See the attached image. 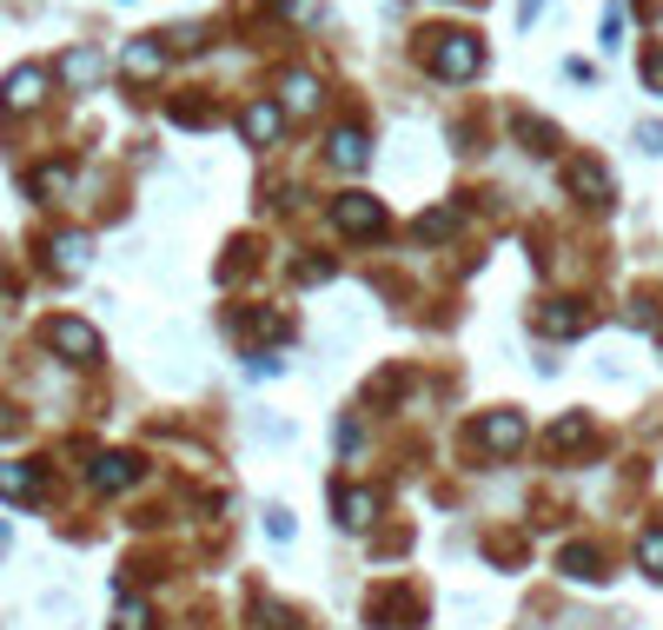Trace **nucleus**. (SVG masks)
<instances>
[{
	"label": "nucleus",
	"mask_w": 663,
	"mask_h": 630,
	"mask_svg": "<svg viewBox=\"0 0 663 630\" xmlns=\"http://www.w3.org/2000/svg\"><path fill=\"white\" fill-rule=\"evenodd\" d=\"M432 47H425V66L438 73V80H472L478 66H485V40L478 33H465V27H438V33H425Z\"/></svg>",
	"instance_id": "nucleus-1"
},
{
	"label": "nucleus",
	"mask_w": 663,
	"mask_h": 630,
	"mask_svg": "<svg viewBox=\"0 0 663 630\" xmlns=\"http://www.w3.org/2000/svg\"><path fill=\"white\" fill-rule=\"evenodd\" d=\"M332 226H339L345 239L385 233V199H372V193H345V199H332Z\"/></svg>",
	"instance_id": "nucleus-2"
},
{
	"label": "nucleus",
	"mask_w": 663,
	"mask_h": 630,
	"mask_svg": "<svg viewBox=\"0 0 663 630\" xmlns=\"http://www.w3.org/2000/svg\"><path fill=\"white\" fill-rule=\"evenodd\" d=\"M46 345H53L60 359H73V365H93V359H100V332H93L86 319H53V326H46Z\"/></svg>",
	"instance_id": "nucleus-3"
},
{
	"label": "nucleus",
	"mask_w": 663,
	"mask_h": 630,
	"mask_svg": "<svg viewBox=\"0 0 663 630\" xmlns=\"http://www.w3.org/2000/svg\"><path fill=\"white\" fill-rule=\"evenodd\" d=\"M159 66H166V47H159V33H139V40H126V53H120V73H126V80H159Z\"/></svg>",
	"instance_id": "nucleus-4"
},
{
	"label": "nucleus",
	"mask_w": 663,
	"mask_h": 630,
	"mask_svg": "<svg viewBox=\"0 0 663 630\" xmlns=\"http://www.w3.org/2000/svg\"><path fill=\"white\" fill-rule=\"evenodd\" d=\"M0 93H7V106H13V113H33V106L46 100V66H13Z\"/></svg>",
	"instance_id": "nucleus-5"
},
{
	"label": "nucleus",
	"mask_w": 663,
	"mask_h": 630,
	"mask_svg": "<svg viewBox=\"0 0 663 630\" xmlns=\"http://www.w3.org/2000/svg\"><path fill=\"white\" fill-rule=\"evenodd\" d=\"M538 326H545L551 339H578V332L591 326V312H584L578 299H551V306H538Z\"/></svg>",
	"instance_id": "nucleus-6"
},
{
	"label": "nucleus",
	"mask_w": 663,
	"mask_h": 630,
	"mask_svg": "<svg viewBox=\"0 0 663 630\" xmlns=\"http://www.w3.org/2000/svg\"><path fill=\"white\" fill-rule=\"evenodd\" d=\"M472 438H478L485 452H518V445H525V419H518V412H491Z\"/></svg>",
	"instance_id": "nucleus-7"
},
{
	"label": "nucleus",
	"mask_w": 663,
	"mask_h": 630,
	"mask_svg": "<svg viewBox=\"0 0 663 630\" xmlns=\"http://www.w3.org/2000/svg\"><path fill=\"white\" fill-rule=\"evenodd\" d=\"M86 478H93V492H120V485L139 478V458H133V452H100Z\"/></svg>",
	"instance_id": "nucleus-8"
},
{
	"label": "nucleus",
	"mask_w": 663,
	"mask_h": 630,
	"mask_svg": "<svg viewBox=\"0 0 663 630\" xmlns=\"http://www.w3.org/2000/svg\"><path fill=\"white\" fill-rule=\"evenodd\" d=\"M46 266H53L60 279H80V272H86V233H53Z\"/></svg>",
	"instance_id": "nucleus-9"
},
{
	"label": "nucleus",
	"mask_w": 663,
	"mask_h": 630,
	"mask_svg": "<svg viewBox=\"0 0 663 630\" xmlns=\"http://www.w3.org/2000/svg\"><path fill=\"white\" fill-rule=\"evenodd\" d=\"M279 126H286L279 100H252V106H246V140H252V146H272V140H279Z\"/></svg>",
	"instance_id": "nucleus-10"
},
{
	"label": "nucleus",
	"mask_w": 663,
	"mask_h": 630,
	"mask_svg": "<svg viewBox=\"0 0 663 630\" xmlns=\"http://www.w3.org/2000/svg\"><path fill=\"white\" fill-rule=\"evenodd\" d=\"M578 445H591V412H564L545 432V452H578Z\"/></svg>",
	"instance_id": "nucleus-11"
},
{
	"label": "nucleus",
	"mask_w": 663,
	"mask_h": 630,
	"mask_svg": "<svg viewBox=\"0 0 663 630\" xmlns=\"http://www.w3.org/2000/svg\"><path fill=\"white\" fill-rule=\"evenodd\" d=\"M100 73H106V60H100L93 47H73V53L60 60V80H66V86H93Z\"/></svg>",
	"instance_id": "nucleus-12"
},
{
	"label": "nucleus",
	"mask_w": 663,
	"mask_h": 630,
	"mask_svg": "<svg viewBox=\"0 0 663 630\" xmlns=\"http://www.w3.org/2000/svg\"><path fill=\"white\" fill-rule=\"evenodd\" d=\"M372 512H379V498H372V492H359V485H345V492H339V525H345V531H365V525H372Z\"/></svg>",
	"instance_id": "nucleus-13"
},
{
	"label": "nucleus",
	"mask_w": 663,
	"mask_h": 630,
	"mask_svg": "<svg viewBox=\"0 0 663 630\" xmlns=\"http://www.w3.org/2000/svg\"><path fill=\"white\" fill-rule=\"evenodd\" d=\"M332 159H339L345 173H359V166L372 159V146H365V133H359V126H339V133H332Z\"/></svg>",
	"instance_id": "nucleus-14"
},
{
	"label": "nucleus",
	"mask_w": 663,
	"mask_h": 630,
	"mask_svg": "<svg viewBox=\"0 0 663 630\" xmlns=\"http://www.w3.org/2000/svg\"><path fill=\"white\" fill-rule=\"evenodd\" d=\"M571 193H584V199H611V173H604L598 159H571Z\"/></svg>",
	"instance_id": "nucleus-15"
},
{
	"label": "nucleus",
	"mask_w": 663,
	"mask_h": 630,
	"mask_svg": "<svg viewBox=\"0 0 663 630\" xmlns=\"http://www.w3.org/2000/svg\"><path fill=\"white\" fill-rule=\"evenodd\" d=\"M0 498H13V505L40 498V472L33 465H0Z\"/></svg>",
	"instance_id": "nucleus-16"
},
{
	"label": "nucleus",
	"mask_w": 663,
	"mask_h": 630,
	"mask_svg": "<svg viewBox=\"0 0 663 630\" xmlns=\"http://www.w3.org/2000/svg\"><path fill=\"white\" fill-rule=\"evenodd\" d=\"M279 93H286V106H292V113H312V106H319V80H312V73H286V86H279Z\"/></svg>",
	"instance_id": "nucleus-17"
},
{
	"label": "nucleus",
	"mask_w": 663,
	"mask_h": 630,
	"mask_svg": "<svg viewBox=\"0 0 663 630\" xmlns=\"http://www.w3.org/2000/svg\"><path fill=\"white\" fill-rule=\"evenodd\" d=\"M564 571H571V578H584V585H591V578H604V558H598V551H591V545H571V551H564Z\"/></svg>",
	"instance_id": "nucleus-18"
},
{
	"label": "nucleus",
	"mask_w": 663,
	"mask_h": 630,
	"mask_svg": "<svg viewBox=\"0 0 663 630\" xmlns=\"http://www.w3.org/2000/svg\"><path fill=\"white\" fill-rule=\"evenodd\" d=\"M638 565H644V578H663V525H651L638 538Z\"/></svg>",
	"instance_id": "nucleus-19"
},
{
	"label": "nucleus",
	"mask_w": 663,
	"mask_h": 630,
	"mask_svg": "<svg viewBox=\"0 0 663 630\" xmlns=\"http://www.w3.org/2000/svg\"><path fill=\"white\" fill-rule=\"evenodd\" d=\"M458 233V213H425L418 219V239H452Z\"/></svg>",
	"instance_id": "nucleus-20"
},
{
	"label": "nucleus",
	"mask_w": 663,
	"mask_h": 630,
	"mask_svg": "<svg viewBox=\"0 0 663 630\" xmlns=\"http://www.w3.org/2000/svg\"><path fill=\"white\" fill-rule=\"evenodd\" d=\"M113 630H153V611H146L139 598H126V605H120V618H113Z\"/></svg>",
	"instance_id": "nucleus-21"
},
{
	"label": "nucleus",
	"mask_w": 663,
	"mask_h": 630,
	"mask_svg": "<svg viewBox=\"0 0 663 630\" xmlns=\"http://www.w3.org/2000/svg\"><path fill=\"white\" fill-rule=\"evenodd\" d=\"M66 179H73V173H66V166H40V173H33V193H60V186H66Z\"/></svg>",
	"instance_id": "nucleus-22"
},
{
	"label": "nucleus",
	"mask_w": 663,
	"mask_h": 630,
	"mask_svg": "<svg viewBox=\"0 0 663 630\" xmlns=\"http://www.w3.org/2000/svg\"><path fill=\"white\" fill-rule=\"evenodd\" d=\"M279 7H286V20H299V27L319 20V0H279Z\"/></svg>",
	"instance_id": "nucleus-23"
},
{
	"label": "nucleus",
	"mask_w": 663,
	"mask_h": 630,
	"mask_svg": "<svg viewBox=\"0 0 663 630\" xmlns=\"http://www.w3.org/2000/svg\"><path fill=\"white\" fill-rule=\"evenodd\" d=\"M292 272H299V279H305V286H312V279H325V272H332V259H299V266H292Z\"/></svg>",
	"instance_id": "nucleus-24"
},
{
	"label": "nucleus",
	"mask_w": 663,
	"mask_h": 630,
	"mask_svg": "<svg viewBox=\"0 0 663 630\" xmlns=\"http://www.w3.org/2000/svg\"><path fill=\"white\" fill-rule=\"evenodd\" d=\"M638 146H644V153H663V126H644V133H638Z\"/></svg>",
	"instance_id": "nucleus-25"
},
{
	"label": "nucleus",
	"mask_w": 663,
	"mask_h": 630,
	"mask_svg": "<svg viewBox=\"0 0 663 630\" xmlns=\"http://www.w3.org/2000/svg\"><path fill=\"white\" fill-rule=\"evenodd\" d=\"M644 80H651V86H663V53H644Z\"/></svg>",
	"instance_id": "nucleus-26"
}]
</instances>
